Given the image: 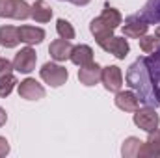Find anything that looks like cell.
<instances>
[{
  "label": "cell",
  "mask_w": 160,
  "mask_h": 158,
  "mask_svg": "<svg viewBox=\"0 0 160 158\" xmlns=\"http://www.w3.org/2000/svg\"><path fill=\"white\" fill-rule=\"evenodd\" d=\"M134 125L145 132H151L155 128H158L160 117L157 114V110L153 106H145V108H138L134 112Z\"/></svg>",
  "instance_id": "277c9868"
},
{
  "label": "cell",
  "mask_w": 160,
  "mask_h": 158,
  "mask_svg": "<svg viewBox=\"0 0 160 158\" xmlns=\"http://www.w3.org/2000/svg\"><path fill=\"white\" fill-rule=\"evenodd\" d=\"M155 37L160 41V26H157V30H155Z\"/></svg>",
  "instance_id": "f546056e"
},
{
  "label": "cell",
  "mask_w": 160,
  "mask_h": 158,
  "mask_svg": "<svg viewBox=\"0 0 160 158\" xmlns=\"http://www.w3.org/2000/svg\"><path fill=\"white\" fill-rule=\"evenodd\" d=\"M99 17H101V19H102V21H104V22H106L108 26H112L114 30H116V28L119 26V24H121V21H123V17H121L119 9H116V7H110L108 4L104 6L102 13H101Z\"/></svg>",
  "instance_id": "ffe728a7"
},
{
  "label": "cell",
  "mask_w": 160,
  "mask_h": 158,
  "mask_svg": "<svg viewBox=\"0 0 160 158\" xmlns=\"http://www.w3.org/2000/svg\"><path fill=\"white\" fill-rule=\"evenodd\" d=\"M101 82H102V86H104L106 91L118 93L123 87V71L118 65H106V67H102Z\"/></svg>",
  "instance_id": "5b68a950"
},
{
  "label": "cell",
  "mask_w": 160,
  "mask_h": 158,
  "mask_svg": "<svg viewBox=\"0 0 160 158\" xmlns=\"http://www.w3.org/2000/svg\"><path fill=\"white\" fill-rule=\"evenodd\" d=\"M71 50H73V45L71 41L67 39H54L48 47V52H50V58L54 62H65L71 58Z\"/></svg>",
  "instance_id": "8fae6325"
},
{
  "label": "cell",
  "mask_w": 160,
  "mask_h": 158,
  "mask_svg": "<svg viewBox=\"0 0 160 158\" xmlns=\"http://www.w3.org/2000/svg\"><path fill=\"white\" fill-rule=\"evenodd\" d=\"M142 145H143V141H142L140 138L130 136V138H127V140L123 141V145H121V155H123L125 158H136V156H140Z\"/></svg>",
  "instance_id": "ac0fdd59"
},
{
  "label": "cell",
  "mask_w": 160,
  "mask_h": 158,
  "mask_svg": "<svg viewBox=\"0 0 160 158\" xmlns=\"http://www.w3.org/2000/svg\"><path fill=\"white\" fill-rule=\"evenodd\" d=\"M101 73H102V67H101L99 63H95V62H91V63L80 67L78 69L80 84H84V86H88V87L99 84V82H101Z\"/></svg>",
  "instance_id": "9c48e42d"
},
{
  "label": "cell",
  "mask_w": 160,
  "mask_h": 158,
  "mask_svg": "<svg viewBox=\"0 0 160 158\" xmlns=\"http://www.w3.org/2000/svg\"><path fill=\"white\" fill-rule=\"evenodd\" d=\"M19 39L24 45H39L45 39V30L38 26H30V24H22L19 26Z\"/></svg>",
  "instance_id": "7c38bea8"
},
{
  "label": "cell",
  "mask_w": 160,
  "mask_h": 158,
  "mask_svg": "<svg viewBox=\"0 0 160 158\" xmlns=\"http://www.w3.org/2000/svg\"><path fill=\"white\" fill-rule=\"evenodd\" d=\"M89 32L93 34V37H95V41H97V45L114 36V28L108 26L101 17H97V19H93V21L89 22Z\"/></svg>",
  "instance_id": "5bb4252c"
},
{
  "label": "cell",
  "mask_w": 160,
  "mask_h": 158,
  "mask_svg": "<svg viewBox=\"0 0 160 158\" xmlns=\"http://www.w3.org/2000/svg\"><path fill=\"white\" fill-rule=\"evenodd\" d=\"M36 63H38V54L36 50L28 45L24 48H21L15 58H13V69L17 73H22V75H28L36 69Z\"/></svg>",
  "instance_id": "3957f363"
},
{
  "label": "cell",
  "mask_w": 160,
  "mask_h": 158,
  "mask_svg": "<svg viewBox=\"0 0 160 158\" xmlns=\"http://www.w3.org/2000/svg\"><path fill=\"white\" fill-rule=\"evenodd\" d=\"M32 15V6L26 0H13V13L11 19L15 21H26Z\"/></svg>",
  "instance_id": "d6986e66"
},
{
  "label": "cell",
  "mask_w": 160,
  "mask_h": 158,
  "mask_svg": "<svg viewBox=\"0 0 160 158\" xmlns=\"http://www.w3.org/2000/svg\"><path fill=\"white\" fill-rule=\"evenodd\" d=\"M36 22H48L52 19V7L45 2V0H36L32 6V15H30Z\"/></svg>",
  "instance_id": "e0dca14e"
},
{
  "label": "cell",
  "mask_w": 160,
  "mask_h": 158,
  "mask_svg": "<svg viewBox=\"0 0 160 158\" xmlns=\"http://www.w3.org/2000/svg\"><path fill=\"white\" fill-rule=\"evenodd\" d=\"M13 0H0V19H11Z\"/></svg>",
  "instance_id": "d4e9b609"
},
{
  "label": "cell",
  "mask_w": 160,
  "mask_h": 158,
  "mask_svg": "<svg viewBox=\"0 0 160 158\" xmlns=\"http://www.w3.org/2000/svg\"><path fill=\"white\" fill-rule=\"evenodd\" d=\"M114 102H116V106L119 110L130 112V114H134L140 108V99H138V95L134 91H118Z\"/></svg>",
  "instance_id": "30bf717a"
},
{
  "label": "cell",
  "mask_w": 160,
  "mask_h": 158,
  "mask_svg": "<svg viewBox=\"0 0 160 158\" xmlns=\"http://www.w3.org/2000/svg\"><path fill=\"white\" fill-rule=\"evenodd\" d=\"M6 155H9V143L4 136H0V158H4Z\"/></svg>",
  "instance_id": "4316f807"
},
{
  "label": "cell",
  "mask_w": 160,
  "mask_h": 158,
  "mask_svg": "<svg viewBox=\"0 0 160 158\" xmlns=\"http://www.w3.org/2000/svg\"><path fill=\"white\" fill-rule=\"evenodd\" d=\"M17 91H19V97L24 101H39L45 97V87L36 78H24L19 84Z\"/></svg>",
  "instance_id": "52a82bcc"
},
{
  "label": "cell",
  "mask_w": 160,
  "mask_h": 158,
  "mask_svg": "<svg viewBox=\"0 0 160 158\" xmlns=\"http://www.w3.org/2000/svg\"><path fill=\"white\" fill-rule=\"evenodd\" d=\"M142 19L147 22L160 21V0H149V4L142 11Z\"/></svg>",
  "instance_id": "44dd1931"
},
{
  "label": "cell",
  "mask_w": 160,
  "mask_h": 158,
  "mask_svg": "<svg viewBox=\"0 0 160 158\" xmlns=\"http://www.w3.org/2000/svg\"><path fill=\"white\" fill-rule=\"evenodd\" d=\"M19 43H21V39H19V28L9 26V24L0 26V45L4 48H15Z\"/></svg>",
  "instance_id": "2e32d148"
},
{
  "label": "cell",
  "mask_w": 160,
  "mask_h": 158,
  "mask_svg": "<svg viewBox=\"0 0 160 158\" xmlns=\"http://www.w3.org/2000/svg\"><path fill=\"white\" fill-rule=\"evenodd\" d=\"M127 84L145 106H160V47L149 56L138 58L127 73Z\"/></svg>",
  "instance_id": "6da1fadb"
},
{
  "label": "cell",
  "mask_w": 160,
  "mask_h": 158,
  "mask_svg": "<svg viewBox=\"0 0 160 158\" xmlns=\"http://www.w3.org/2000/svg\"><path fill=\"white\" fill-rule=\"evenodd\" d=\"M99 47H101L104 52L116 56L118 60H125L127 54L130 52V45H128V41L125 39V37H118V36H112V37L104 39L102 43H99Z\"/></svg>",
  "instance_id": "8992f818"
},
{
  "label": "cell",
  "mask_w": 160,
  "mask_h": 158,
  "mask_svg": "<svg viewBox=\"0 0 160 158\" xmlns=\"http://www.w3.org/2000/svg\"><path fill=\"white\" fill-rule=\"evenodd\" d=\"M140 48H142V52H145V54H151L155 48H157V45H158V39L155 37V36H142L140 37Z\"/></svg>",
  "instance_id": "cb8c5ba5"
},
{
  "label": "cell",
  "mask_w": 160,
  "mask_h": 158,
  "mask_svg": "<svg viewBox=\"0 0 160 158\" xmlns=\"http://www.w3.org/2000/svg\"><path fill=\"white\" fill-rule=\"evenodd\" d=\"M69 60H71L75 65L84 67V65H88V63L93 62V48H91L89 45H77V47H73Z\"/></svg>",
  "instance_id": "9a60e30c"
},
{
  "label": "cell",
  "mask_w": 160,
  "mask_h": 158,
  "mask_svg": "<svg viewBox=\"0 0 160 158\" xmlns=\"http://www.w3.org/2000/svg\"><path fill=\"white\" fill-rule=\"evenodd\" d=\"M15 69H13V62H9L8 58H0V77H4V75H9V73H13Z\"/></svg>",
  "instance_id": "484cf974"
},
{
  "label": "cell",
  "mask_w": 160,
  "mask_h": 158,
  "mask_svg": "<svg viewBox=\"0 0 160 158\" xmlns=\"http://www.w3.org/2000/svg\"><path fill=\"white\" fill-rule=\"evenodd\" d=\"M39 77L45 84H48L50 87H60L63 86L67 78H69V71L60 65V63H54V62H47L43 67L39 69Z\"/></svg>",
  "instance_id": "7a4b0ae2"
},
{
  "label": "cell",
  "mask_w": 160,
  "mask_h": 158,
  "mask_svg": "<svg viewBox=\"0 0 160 158\" xmlns=\"http://www.w3.org/2000/svg\"><path fill=\"white\" fill-rule=\"evenodd\" d=\"M149 30V22L143 21L140 15L138 17H130L125 24H123V36L125 37H132V39H140L142 36H145Z\"/></svg>",
  "instance_id": "ba28073f"
},
{
  "label": "cell",
  "mask_w": 160,
  "mask_h": 158,
  "mask_svg": "<svg viewBox=\"0 0 160 158\" xmlns=\"http://www.w3.org/2000/svg\"><path fill=\"white\" fill-rule=\"evenodd\" d=\"M6 121H8V114H6V110L0 106V126H4V125H6Z\"/></svg>",
  "instance_id": "83f0119b"
},
{
  "label": "cell",
  "mask_w": 160,
  "mask_h": 158,
  "mask_svg": "<svg viewBox=\"0 0 160 158\" xmlns=\"http://www.w3.org/2000/svg\"><path fill=\"white\" fill-rule=\"evenodd\" d=\"M17 84H19V82H17V78H15L13 73L0 77V97H2V99L9 97V93L13 91V87H15Z\"/></svg>",
  "instance_id": "603a6c76"
},
{
  "label": "cell",
  "mask_w": 160,
  "mask_h": 158,
  "mask_svg": "<svg viewBox=\"0 0 160 158\" xmlns=\"http://www.w3.org/2000/svg\"><path fill=\"white\" fill-rule=\"evenodd\" d=\"M56 32H58V36L62 37V39H75V28H73V24L69 22V21H65V19H58L56 21Z\"/></svg>",
  "instance_id": "7402d4cb"
},
{
  "label": "cell",
  "mask_w": 160,
  "mask_h": 158,
  "mask_svg": "<svg viewBox=\"0 0 160 158\" xmlns=\"http://www.w3.org/2000/svg\"><path fill=\"white\" fill-rule=\"evenodd\" d=\"M71 2H73L75 6H88L91 0H71Z\"/></svg>",
  "instance_id": "f1b7e54d"
},
{
  "label": "cell",
  "mask_w": 160,
  "mask_h": 158,
  "mask_svg": "<svg viewBox=\"0 0 160 158\" xmlns=\"http://www.w3.org/2000/svg\"><path fill=\"white\" fill-rule=\"evenodd\" d=\"M140 156L143 158H160V130L155 128L149 132V138L147 141H143L142 145V151H140Z\"/></svg>",
  "instance_id": "4fadbf2b"
}]
</instances>
